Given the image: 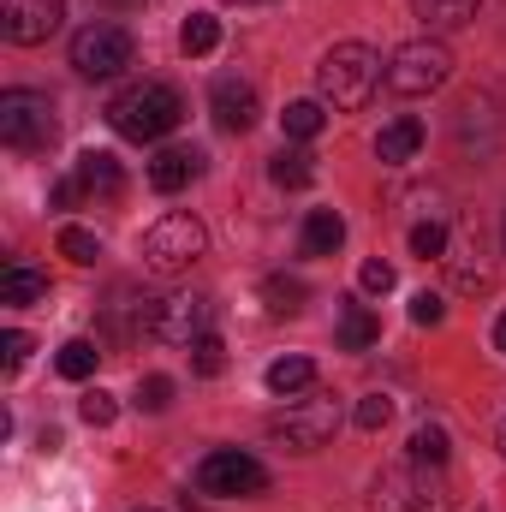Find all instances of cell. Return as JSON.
Here are the masks:
<instances>
[{
    "mask_svg": "<svg viewBox=\"0 0 506 512\" xmlns=\"http://www.w3.org/2000/svg\"><path fill=\"white\" fill-rule=\"evenodd\" d=\"M447 453H453V447H447V429H441V423H417V429H411L405 459H417V465H435V471H441V465H447Z\"/></svg>",
    "mask_w": 506,
    "mask_h": 512,
    "instance_id": "cell-21",
    "label": "cell"
},
{
    "mask_svg": "<svg viewBox=\"0 0 506 512\" xmlns=\"http://www.w3.org/2000/svg\"><path fill=\"white\" fill-rule=\"evenodd\" d=\"M447 78H453V54H447V42H435V36L399 42V48H393V60H387V90H393V96H405V102L435 96Z\"/></svg>",
    "mask_w": 506,
    "mask_h": 512,
    "instance_id": "cell-4",
    "label": "cell"
},
{
    "mask_svg": "<svg viewBox=\"0 0 506 512\" xmlns=\"http://www.w3.org/2000/svg\"><path fill=\"white\" fill-rule=\"evenodd\" d=\"M334 429H340V399H298V405H286V417L268 423V435H274L280 447H292V453L328 447Z\"/></svg>",
    "mask_w": 506,
    "mask_h": 512,
    "instance_id": "cell-10",
    "label": "cell"
},
{
    "mask_svg": "<svg viewBox=\"0 0 506 512\" xmlns=\"http://www.w3.org/2000/svg\"><path fill=\"white\" fill-rule=\"evenodd\" d=\"M72 179H78L84 197H102V203L126 191V173H120V161H114L108 149H84V155L72 161Z\"/></svg>",
    "mask_w": 506,
    "mask_h": 512,
    "instance_id": "cell-13",
    "label": "cell"
},
{
    "mask_svg": "<svg viewBox=\"0 0 506 512\" xmlns=\"http://www.w3.org/2000/svg\"><path fill=\"white\" fill-rule=\"evenodd\" d=\"M441 316H447L441 292H417V298H411V322H417V328H441Z\"/></svg>",
    "mask_w": 506,
    "mask_h": 512,
    "instance_id": "cell-33",
    "label": "cell"
},
{
    "mask_svg": "<svg viewBox=\"0 0 506 512\" xmlns=\"http://www.w3.org/2000/svg\"><path fill=\"white\" fill-rule=\"evenodd\" d=\"M495 352H506V310H501V322H495Z\"/></svg>",
    "mask_w": 506,
    "mask_h": 512,
    "instance_id": "cell-37",
    "label": "cell"
},
{
    "mask_svg": "<svg viewBox=\"0 0 506 512\" xmlns=\"http://www.w3.org/2000/svg\"><path fill=\"white\" fill-rule=\"evenodd\" d=\"M370 507L376 512H453V495H447V483H441L435 465L405 459V465H387L376 477Z\"/></svg>",
    "mask_w": 506,
    "mask_h": 512,
    "instance_id": "cell-3",
    "label": "cell"
},
{
    "mask_svg": "<svg viewBox=\"0 0 506 512\" xmlns=\"http://www.w3.org/2000/svg\"><path fill=\"white\" fill-rule=\"evenodd\" d=\"M239 6H245V0H239Z\"/></svg>",
    "mask_w": 506,
    "mask_h": 512,
    "instance_id": "cell-41",
    "label": "cell"
},
{
    "mask_svg": "<svg viewBox=\"0 0 506 512\" xmlns=\"http://www.w3.org/2000/svg\"><path fill=\"white\" fill-rule=\"evenodd\" d=\"M387 417H393V399L387 393H364L358 399V429H387Z\"/></svg>",
    "mask_w": 506,
    "mask_h": 512,
    "instance_id": "cell-32",
    "label": "cell"
},
{
    "mask_svg": "<svg viewBox=\"0 0 506 512\" xmlns=\"http://www.w3.org/2000/svg\"><path fill=\"white\" fill-rule=\"evenodd\" d=\"M268 179H274V185H286V191H304V185L316 179V167H310V155H304V149H280V155L268 161Z\"/></svg>",
    "mask_w": 506,
    "mask_h": 512,
    "instance_id": "cell-22",
    "label": "cell"
},
{
    "mask_svg": "<svg viewBox=\"0 0 506 512\" xmlns=\"http://www.w3.org/2000/svg\"><path fill=\"white\" fill-rule=\"evenodd\" d=\"M215 42H221V18L191 12V18H185V30H179V48H185V54H215Z\"/></svg>",
    "mask_w": 506,
    "mask_h": 512,
    "instance_id": "cell-26",
    "label": "cell"
},
{
    "mask_svg": "<svg viewBox=\"0 0 506 512\" xmlns=\"http://www.w3.org/2000/svg\"><path fill=\"white\" fill-rule=\"evenodd\" d=\"M191 370H197V376H221V370H227V346H221L215 334L191 340Z\"/></svg>",
    "mask_w": 506,
    "mask_h": 512,
    "instance_id": "cell-29",
    "label": "cell"
},
{
    "mask_svg": "<svg viewBox=\"0 0 506 512\" xmlns=\"http://www.w3.org/2000/svg\"><path fill=\"white\" fill-rule=\"evenodd\" d=\"M495 447H501V453H506V417H501V429H495Z\"/></svg>",
    "mask_w": 506,
    "mask_h": 512,
    "instance_id": "cell-39",
    "label": "cell"
},
{
    "mask_svg": "<svg viewBox=\"0 0 506 512\" xmlns=\"http://www.w3.org/2000/svg\"><path fill=\"white\" fill-rule=\"evenodd\" d=\"M197 489L215 495V501H245V495H262L268 489V471H262V459L239 453V447H215L197 465Z\"/></svg>",
    "mask_w": 506,
    "mask_h": 512,
    "instance_id": "cell-8",
    "label": "cell"
},
{
    "mask_svg": "<svg viewBox=\"0 0 506 512\" xmlns=\"http://www.w3.org/2000/svg\"><path fill=\"white\" fill-rule=\"evenodd\" d=\"M54 364H60V376H66V382H90V376H96V364H102V352H96V340H66Z\"/></svg>",
    "mask_w": 506,
    "mask_h": 512,
    "instance_id": "cell-24",
    "label": "cell"
},
{
    "mask_svg": "<svg viewBox=\"0 0 506 512\" xmlns=\"http://www.w3.org/2000/svg\"><path fill=\"white\" fill-rule=\"evenodd\" d=\"M54 137H60V120H54V102L42 90H6L0 96V143L6 149L42 155Z\"/></svg>",
    "mask_w": 506,
    "mask_h": 512,
    "instance_id": "cell-5",
    "label": "cell"
},
{
    "mask_svg": "<svg viewBox=\"0 0 506 512\" xmlns=\"http://www.w3.org/2000/svg\"><path fill=\"white\" fill-rule=\"evenodd\" d=\"M137 405L143 411H167L173 405V376H143L137 382Z\"/></svg>",
    "mask_w": 506,
    "mask_h": 512,
    "instance_id": "cell-31",
    "label": "cell"
},
{
    "mask_svg": "<svg viewBox=\"0 0 506 512\" xmlns=\"http://www.w3.org/2000/svg\"><path fill=\"white\" fill-rule=\"evenodd\" d=\"M310 387H316V364L310 358H274L268 364V393L292 399V393H310Z\"/></svg>",
    "mask_w": 506,
    "mask_h": 512,
    "instance_id": "cell-20",
    "label": "cell"
},
{
    "mask_svg": "<svg viewBox=\"0 0 506 512\" xmlns=\"http://www.w3.org/2000/svg\"><path fill=\"white\" fill-rule=\"evenodd\" d=\"M358 280H364V292H393V262H381V256H370Z\"/></svg>",
    "mask_w": 506,
    "mask_h": 512,
    "instance_id": "cell-34",
    "label": "cell"
},
{
    "mask_svg": "<svg viewBox=\"0 0 506 512\" xmlns=\"http://www.w3.org/2000/svg\"><path fill=\"white\" fill-rule=\"evenodd\" d=\"M66 18V0H0V36L12 48H36L60 30Z\"/></svg>",
    "mask_w": 506,
    "mask_h": 512,
    "instance_id": "cell-11",
    "label": "cell"
},
{
    "mask_svg": "<svg viewBox=\"0 0 506 512\" xmlns=\"http://www.w3.org/2000/svg\"><path fill=\"white\" fill-rule=\"evenodd\" d=\"M60 256H72V262H84V268H90V262L102 256V239H96L90 227H60Z\"/></svg>",
    "mask_w": 506,
    "mask_h": 512,
    "instance_id": "cell-28",
    "label": "cell"
},
{
    "mask_svg": "<svg viewBox=\"0 0 506 512\" xmlns=\"http://www.w3.org/2000/svg\"><path fill=\"white\" fill-rule=\"evenodd\" d=\"M376 84H387V72H381V54L364 48V42H334V48L322 54V66H316V90H322V102L340 108V114L370 108Z\"/></svg>",
    "mask_w": 506,
    "mask_h": 512,
    "instance_id": "cell-1",
    "label": "cell"
},
{
    "mask_svg": "<svg viewBox=\"0 0 506 512\" xmlns=\"http://www.w3.org/2000/svg\"><path fill=\"white\" fill-rule=\"evenodd\" d=\"M381 340V322L370 304H346L340 310V352H370Z\"/></svg>",
    "mask_w": 506,
    "mask_h": 512,
    "instance_id": "cell-19",
    "label": "cell"
},
{
    "mask_svg": "<svg viewBox=\"0 0 506 512\" xmlns=\"http://www.w3.org/2000/svg\"><path fill=\"white\" fill-rule=\"evenodd\" d=\"M78 411H84V423H90V429H108L120 405H114V393H102V387H96V393H84V399H78Z\"/></svg>",
    "mask_w": 506,
    "mask_h": 512,
    "instance_id": "cell-30",
    "label": "cell"
},
{
    "mask_svg": "<svg viewBox=\"0 0 506 512\" xmlns=\"http://www.w3.org/2000/svg\"><path fill=\"white\" fill-rule=\"evenodd\" d=\"M340 245H346L340 209H310V215H304V256H334Z\"/></svg>",
    "mask_w": 506,
    "mask_h": 512,
    "instance_id": "cell-17",
    "label": "cell"
},
{
    "mask_svg": "<svg viewBox=\"0 0 506 512\" xmlns=\"http://www.w3.org/2000/svg\"><path fill=\"white\" fill-rule=\"evenodd\" d=\"M72 66H78V78H120L131 66V36L120 24H108V18H96V24H84L78 36H72Z\"/></svg>",
    "mask_w": 506,
    "mask_h": 512,
    "instance_id": "cell-9",
    "label": "cell"
},
{
    "mask_svg": "<svg viewBox=\"0 0 506 512\" xmlns=\"http://www.w3.org/2000/svg\"><path fill=\"white\" fill-rule=\"evenodd\" d=\"M417 149H423V120H411V114H399V120H387L376 131L381 167H405V161H417Z\"/></svg>",
    "mask_w": 506,
    "mask_h": 512,
    "instance_id": "cell-15",
    "label": "cell"
},
{
    "mask_svg": "<svg viewBox=\"0 0 506 512\" xmlns=\"http://www.w3.org/2000/svg\"><path fill=\"white\" fill-rule=\"evenodd\" d=\"M179 120H185L179 90H173V84H155V78L131 84V90H120V96L108 102V126L120 131V137H131V143H161Z\"/></svg>",
    "mask_w": 506,
    "mask_h": 512,
    "instance_id": "cell-2",
    "label": "cell"
},
{
    "mask_svg": "<svg viewBox=\"0 0 506 512\" xmlns=\"http://www.w3.org/2000/svg\"><path fill=\"white\" fill-rule=\"evenodd\" d=\"M280 126H286V137L310 143V137H322V126H328V108H322V102H292V108L280 114Z\"/></svg>",
    "mask_w": 506,
    "mask_h": 512,
    "instance_id": "cell-25",
    "label": "cell"
},
{
    "mask_svg": "<svg viewBox=\"0 0 506 512\" xmlns=\"http://www.w3.org/2000/svg\"><path fill=\"white\" fill-rule=\"evenodd\" d=\"M203 256V221L197 215H161L143 233V268L149 274H185Z\"/></svg>",
    "mask_w": 506,
    "mask_h": 512,
    "instance_id": "cell-6",
    "label": "cell"
},
{
    "mask_svg": "<svg viewBox=\"0 0 506 512\" xmlns=\"http://www.w3.org/2000/svg\"><path fill=\"white\" fill-rule=\"evenodd\" d=\"M209 322H215V298L209 292H167V298L149 304V322L143 328L161 346H191V340L209 334Z\"/></svg>",
    "mask_w": 506,
    "mask_h": 512,
    "instance_id": "cell-7",
    "label": "cell"
},
{
    "mask_svg": "<svg viewBox=\"0 0 506 512\" xmlns=\"http://www.w3.org/2000/svg\"><path fill=\"white\" fill-rule=\"evenodd\" d=\"M42 298H48V274L42 268H30V262H6L0 268V304L24 310V304H42Z\"/></svg>",
    "mask_w": 506,
    "mask_h": 512,
    "instance_id": "cell-16",
    "label": "cell"
},
{
    "mask_svg": "<svg viewBox=\"0 0 506 512\" xmlns=\"http://www.w3.org/2000/svg\"><path fill=\"white\" fill-rule=\"evenodd\" d=\"M209 114H215V126H221V131L245 137V131L256 126V114H262L256 84H251V78H215V90H209Z\"/></svg>",
    "mask_w": 506,
    "mask_h": 512,
    "instance_id": "cell-12",
    "label": "cell"
},
{
    "mask_svg": "<svg viewBox=\"0 0 506 512\" xmlns=\"http://www.w3.org/2000/svg\"><path fill=\"white\" fill-rule=\"evenodd\" d=\"M102 6H114V12H131V6H143V0H102Z\"/></svg>",
    "mask_w": 506,
    "mask_h": 512,
    "instance_id": "cell-38",
    "label": "cell"
},
{
    "mask_svg": "<svg viewBox=\"0 0 506 512\" xmlns=\"http://www.w3.org/2000/svg\"><path fill=\"white\" fill-rule=\"evenodd\" d=\"M137 512H155V507H137Z\"/></svg>",
    "mask_w": 506,
    "mask_h": 512,
    "instance_id": "cell-40",
    "label": "cell"
},
{
    "mask_svg": "<svg viewBox=\"0 0 506 512\" xmlns=\"http://www.w3.org/2000/svg\"><path fill=\"white\" fill-rule=\"evenodd\" d=\"M411 256L441 262V256H447V227H441V221H417V227H411Z\"/></svg>",
    "mask_w": 506,
    "mask_h": 512,
    "instance_id": "cell-27",
    "label": "cell"
},
{
    "mask_svg": "<svg viewBox=\"0 0 506 512\" xmlns=\"http://www.w3.org/2000/svg\"><path fill=\"white\" fill-rule=\"evenodd\" d=\"M0 346H6V370H18V364L30 358V334H18V328H12V334H6Z\"/></svg>",
    "mask_w": 506,
    "mask_h": 512,
    "instance_id": "cell-35",
    "label": "cell"
},
{
    "mask_svg": "<svg viewBox=\"0 0 506 512\" xmlns=\"http://www.w3.org/2000/svg\"><path fill=\"white\" fill-rule=\"evenodd\" d=\"M262 298H268L274 316H298V310H304V280H298V274H268V280H262Z\"/></svg>",
    "mask_w": 506,
    "mask_h": 512,
    "instance_id": "cell-23",
    "label": "cell"
},
{
    "mask_svg": "<svg viewBox=\"0 0 506 512\" xmlns=\"http://www.w3.org/2000/svg\"><path fill=\"white\" fill-rule=\"evenodd\" d=\"M197 173H203V149H185V143H173V149H161V155L149 161V185H155L161 197L185 191Z\"/></svg>",
    "mask_w": 506,
    "mask_h": 512,
    "instance_id": "cell-14",
    "label": "cell"
},
{
    "mask_svg": "<svg viewBox=\"0 0 506 512\" xmlns=\"http://www.w3.org/2000/svg\"><path fill=\"white\" fill-rule=\"evenodd\" d=\"M411 12L423 18V30H459L483 12V0H411Z\"/></svg>",
    "mask_w": 506,
    "mask_h": 512,
    "instance_id": "cell-18",
    "label": "cell"
},
{
    "mask_svg": "<svg viewBox=\"0 0 506 512\" xmlns=\"http://www.w3.org/2000/svg\"><path fill=\"white\" fill-rule=\"evenodd\" d=\"M78 197H84V191H78V179H72V173H66V179H60V185H54V209H72V203H78Z\"/></svg>",
    "mask_w": 506,
    "mask_h": 512,
    "instance_id": "cell-36",
    "label": "cell"
}]
</instances>
